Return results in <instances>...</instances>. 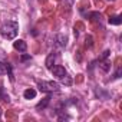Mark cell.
<instances>
[{"instance_id": "1", "label": "cell", "mask_w": 122, "mask_h": 122, "mask_svg": "<svg viewBox=\"0 0 122 122\" xmlns=\"http://www.w3.org/2000/svg\"><path fill=\"white\" fill-rule=\"evenodd\" d=\"M17 32H19V23L15 22V20H9L7 23H5L2 26V29H0L2 36L7 40H13L17 36Z\"/></svg>"}, {"instance_id": "2", "label": "cell", "mask_w": 122, "mask_h": 122, "mask_svg": "<svg viewBox=\"0 0 122 122\" xmlns=\"http://www.w3.org/2000/svg\"><path fill=\"white\" fill-rule=\"evenodd\" d=\"M50 71H52L53 76H56L57 79H60V82H62L63 85H66V86H71V85H72V78L68 75V72H66V69H65L63 66H60V65L52 66Z\"/></svg>"}, {"instance_id": "3", "label": "cell", "mask_w": 122, "mask_h": 122, "mask_svg": "<svg viewBox=\"0 0 122 122\" xmlns=\"http://www.w3.org/2000/svg\"><path fill=\"white\" fill-rule=\"evenodd\" d=\"M37 88L40 92H46V93H53L60 91V85L53 81H40L37 83Z\"/></svg>"}, {"instance_id": "4", "label": "cell", "mask_w": 122, "mask_h": 122, "mask_svg": "<svg viewBox=\"0 0 122 122\" xmlns=\"http://www.w3.org/2000/svg\"><path fill=\"white\" fill-rule=\"evenodd\" d=\"M6 73H9L10 79L13 81V76H12V66H10V63L6 62V60H5L2 56H0V75H6Z\"/></svg>"}, {"instance_id": "5", "label": "cell", "mask_w": 122, "mask_h": 122, "mask_svg": "<svg viewBox=\"0 0 122 122\" xmlns=\"http://www.w3.org/2000/svg\"><path fill=\"white\" fill-rule=\"evenodd\" d=\"M13 47H15L16 50L22 52V53H25V52L27 50V45H26L25 40H16V42L13 43Z\"/></svg>"}, {"instance_id": "6", "label": "cell", "mask_w": 122, "mask_h": 122, "mask_svg": "<svg viewBox=\"0 0 122 122\" xmlns=\"http://www.w3.org/2000/svg\"><path fill=\"white\" fill-rule=\"evenodd\" d=\"M23 96H25V99H33L36 96V91L32 89V88H29V89H26L23 92Z\"/></svg>"}, {"instance_id": "7", "label": "cell", "mask_w": 122, "mask_h": 122, "mask_svg": "<svg viewBox=\"0 0 122 122\" xmlns=\"http://www.w3.org/2000/svg\"><path fill=\"white\" fill-rule=\"evenodd\" d=\"M50 99H52L50 96H46V98H45L42 102H39V103L36 105V109H45V108H46V106L50 103Z\"/></svg>"}, {"instance_id": "8", "label": "cell", "mask_w": 122, "mask_h": 122, "mask_svg": "<svg viewBox=\"0 0 122 122\" xmlns=\"http://www.w3.org/2000/svg\"><path fill=\"white\" fill-rule=\"evenodd\" d=\"M55 53H50L49 56H47V59H46V68L47 69H52V66H53V62H55Z\"/></svg>"}, {"instance_id": "9", "label": "cell", "mask_w": 122, "mask_h": 122, "mask_svg": "<svg viewBox=\"0 0 122 122\" xmlns=\"http://www.w3.org/2000/svg\"><path fill=\"white\" fill-rule=\"evenodd\" d=\"M109 23H111V25H116V26H118V25H121V23H122V17H121L119 15H116V16H111V17H109Z\"/></svg>"}, {"instance_id": "10", "label": "cell", "mask_w": 122, "mask_h": 122, "mask_svg": "<svg viewBox=\"0 0 122 122\" xmlns=\"http://www.w3.org/2000/svg\"><path fill=\"white\" fill-rule=\"evenodd\" d=\"M0 98H2L5 102H9V101H10L9 95H6V93H5V89H3V88H0Z\"/></svg>"}, {"instance_id": "11", "label": "cell", "mask_w": 122, "mask_h": 122, "mask_svg": "<svg viewBox=\"0 0 122 122\" xmlns=\"http://www.w3.org/2000/svg\"><path fill=\"white\" fill-rule=\"evenodd\" d=\"M0 118H2V108H0Z\"/></svg>"}]
</instances>
